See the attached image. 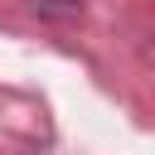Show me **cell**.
<instances>
[{"instance_id":"cell-1","label":"cell","mask_w":155,"mask_h":155,"mask_svg":"<svg viewBox=\"0 0 155 155\" xmlns=\"http://www.w3.org/2000/svg\"><path fill=\"white\" fill-rule=\"evenodd\" d=\"M34 10L39 15H78L82 0H34Z\"/></svg>"}]
</instances>
